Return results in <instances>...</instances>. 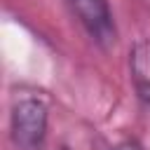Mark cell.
<instances>
[{
	"label": "cell",
	"instance_id": "7a4b0ae2",
	"mask_svg": "<svg viewBox=\"0 0 150 150\" xmlns=\"http://www.w3.org/2000/svg\"><path fill=\"white\" fill-rule=\"evenodd\" d=\"M66 2L70 5L73 14L77 16L82 28L96 45L110 47L115 42L117 30H115V21H112L108 0H66Z\"/></svg>",
	"mask_w": 150,
	"mask_h": 150
},
{
	"label": "cell",
	"instance_id": "3957f363",
	"mask_svg": "<svg viewBox=\"0 0 150 150\" xmlns=\"http://www.w3.org/2000/svg\"><path fill=\"white\" fill-rule=\"evenodd\" d=\"M129 75L138 101L150 110V38L138 40L129 49Z\"/></svg>",
	"mask_w": 150,
	"mask_h": 150
},
{
	"label": "cell",
	"instance_id": "6da1fadb",
	"mask_svg": "<svg viewBox=\"0 0 150 150\" xmlns=\"http://www.w3.org/2000/svg\"><path fill=\"white\" fill-rule=\"evenodd\" d=\"M49 108L38 96H21L9 112V134L19 150H40L47 136Z\"/></svg>",
	"mask_w": 150,
	"mask_h": 150
}]
</instances>
